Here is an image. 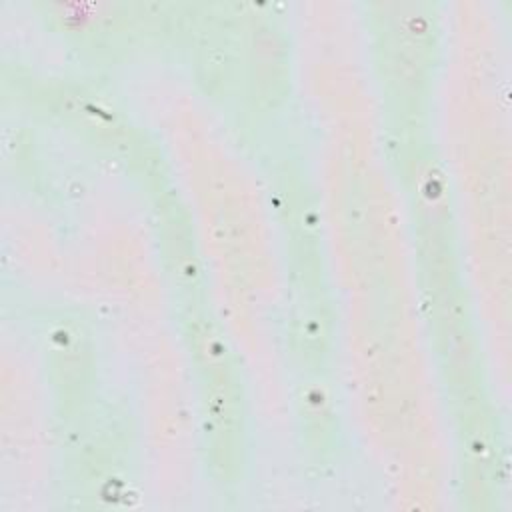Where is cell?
I'll return each mask as SVG.
<instances>
[{
	"label": "cell",
	"instance_id": "obj_1",
	"mask_svg": "<svg viewBox=\"0 0 512 512\" xmlns=\"http://www.w3.org/2000/svg\"><path fill=\"white\" fill-rule=\"evenodd\" d=\"M188 336L194 338V350L200 356L206 404V436L218 450L216 466L230 472L242 452V396L238 376L232 366L226 342L214 326L196 316L188 324Z\"/></svg>",
	"mask_w": 512,
	"mask_h": 512
}]
</instances>
